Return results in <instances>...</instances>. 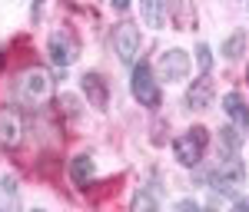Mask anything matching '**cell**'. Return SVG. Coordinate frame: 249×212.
<instances>
[{
    "mask_svg": "<svg viewBox=\"0 0 249 212\" xmlns=\"http://www.w3.org/2000/svg\"><path fill=\"white\" fill-rule=\"evenodd\" d=\"M50 93H53V80H50V73H47V70L34 66V70L20 73V80H17V97L23 99L27 106H43V103L50 99Z\"/></svg>",
    "mask_w": 249,
    "mask_h": 212,
    "instance_id": "6da1fadb",
    "label": "cell"
},
{
    "mask_svg": "<svg viewBox=\"0 0 249 212\" xmlns=\"http://www.w3.org/2000/svg\"><path fill=\"white\" fill-rule=\"evenodd\" d=\"M206 146H210V130L206 126H190L186 133L173 143V153H176V159L183 166H196L203 159V153H206Z\"/></svg>",
    "mask_w": 249,
    "mask_h": 212,
    "instance_id": "7a4b0ae2",
    "label": "cell"
},
{
    "mask_svg": "<svg viewBox=\"0 0 249 212\" xmlns=\"http://www.w3.org/2000/svg\"><path fill=\"white\" fill-rule=\"evenodd\" d=\"M130 90L143 106H160V83L153 77V66L150 63H136L133 66V80H130Z\"/></svg>",
    "mask_w": 249,
    "mask_h": 212,
    "instance_id": "3957f363",
    "label": "cell"
},
{
    "mask_svg": "<svg viewBox=\"0 0 249 212\" xmlns=\"http://www.w3.org/2000/svg\"><path fill=\"white\" fill-rule=\"evenodd\" d=\"M186 73H190V57H186V50H166L163 57H160V80H170V83H176V80H186Z\"/></svg>",
    "mask_w": 249,
    "mask_h": 212,
    "instance_id": "277c9868",
    "label": "cell"
},
{
    "mask_svg": "<svg viewBox=\"0 0 249 212\" xmlns=\"http://www.w3.org/2000/svg\"><path fill=\"white\" fill-rule=\"evenodd\" d=\"M20 139H23V116L20 110H0V146H7V149H14L20 146Z\"/></svg>",
    "mask_w": 249,
    "mask_h": 212,
    "instance_id": "5b68a950",
    "label": "cell"
},
{
    "mask_svg": "<svg viewBox=\"0 0 249 212\" xmlns=\"http://www.w3.org/2000/svg\"><path fill=\"white\" fill-rule=\"evenodd\" d=\"M113 47H116V57L123 63H133L136 50H140V30L133 23H120L113 30Z\"/></svg>",
    "mask_w": 249,
    "mask_h": 212,
    "instance_id": "8992f818",
    "label": "cell"
},
{
    "mask_svg": "<svg viewBox=\"0 0 249 212\" xmlns=\"http://www.w3.org/2000/svg\"><path fill=\"white\" fill-rule=\"evenodd\" d=\"M243 176H246L243 159H239V156H226V159L219 163V169L213 173V182H216L219 189H230V186H239V182H243Z\"/></svg>",
    "mask_w": 249,
    "mask_h": 212,
    "instance_id": "52a82bcc",
    "label": "cell"
},
{
    "mask_svg": "<svg viewBox=\"0 0 249 212\" xmlns=\"http://www.w3.org/2000/svg\"><path fill=\"white\" fill-rule=\"evenodd\" d=\"M80 86H83V93H87V99H90V106L107 110V103H110V86H107V80L100 77V73H83Z\"/></svg>",
    "mask_w": 249,
    "mask_h": 212,
    "instance_id": "ba28073f",
    "label": "cell"
},
{
    "mask_svg": "<svg viewBox=\"0 0 249 212\" xmlns=\"http://www.w3.org/2000/svg\"><path fill=\"white\" fill-rule=\"evenodd\" d=\"M50 60L57 66H70L77 60V43H73L70 33H53L50 37Z\"/></svg>",
    "mask_w": 249,
    "mask_h": 212,
    "instance_id": "9c48e42d",
    "label": "cell"
},
{
    "mask_svg": "<svg viewBox=\"0 0 249 212\" xmlns=\"http://www.w3.org/2000/svg\"><path fill=\"white\" fill-rule=\"evenodd\" d=\"M186 106H193V110L213 106V77L210 73H203L199 80H193V86L186 90Z\"/></svg>",
    "mask_w": 249,
    "mask_h": 212,
    "instance_id": "30bf717a",
    "label": "cell"
},
{
    "mask_svg": "<svg viewBox=\"0 0 249 212\" xmlns=\"http://www.w3.org/2000/svg\"><path fill=\"white\" fill-rule=\"evenodd\" d=\"M70 179H73V186H80V189H83V186H90V182H93V159H90V156H73V159H70Z\"/></svg>",
    "mask_w": 249,
    "mask_h": 212,
    "instance_id": "8fae6325",
    "label": "cell"
},
{
    "mask_svg": "<svg viewBox=\"0 0 249 212\" xmlns=\"http://www.w3.org/2000/svg\"><path fill=\"white\" fill-rule=\"evenodd\" d=\"M223 106H226V116H230L232 123H239V126L249 130V106H246V99L239 97V93H226Z\"/></svg>",
    "mask_w": 249,
    "mask_h": 212,
    "instance_id": "7c38bea8",
    "label": "cell"
},
{
    "mask_svg": "<svg viewBox=\"0 0 249 212\" xmlns=\"http://www.w3.org/2000/svg\"><path fill=\"white\" fill-rule=\"evenodd\" d=\"M140 14L146 20V27H163V20H166V0H140Z\"/></svg>",
    "mask_w": 249,
    "mask_h": 212,
    "instance_id": "4fadbf2b",
    "label": "cell"
},
{
    "mask_svg": "<svg viewBox=\"0 0 249 212\" xmlns=\"http://www.w3.org/2000/svg\"><path fill=\"white\" fill-rule=\"evenodd\" d=\"M243 47H246V33L243 30H236L232 37H226V43H223V57L226 60H236L239 53H243Z\"/></svg>",
    "mask_w": 249,
    "mask_h": 212,
    "instance_id": "5bb4252c",
    "label": "cell"
},
{
    "mask_svg": "<svg viewBox=\"0 0 249 212\" xmlns=\"http://www.w3.org/2000/svg\"><path fill=\"white\" fill-rule=\"evenodd\" d=\"M219 139H223V146L230 149V156H236V149H239V133L226 126V130H219Z\"/></svg>",
    "mask_w": 249,
    "mask_h": 212,
    "instance_id": "9a60e30c",
    "label": "cell"
},
{
    "mask_svg": "<svg viewBox=\"0 0 249 212\" xmlns=\"http://www.w3.org/2000/svg\"><path fill=\"white\" fill-rule=\"evenodd\" d=\"M133 212H156V202H153L146 193H140V196L133 199Z\"/></svg>",
    "mask_w": 249,
    "mask_h": 212,
    "instance_id": "2e32d148",
    "label": "cell"
},
{
    "mask_svg": "<svg viewBox=\"0 0 249 212\" xmlns=\"http://www.w3.org/2000/svg\"><path fill=\"white\" fill-rule=\"evenodd\" d=\"M196 60H199V70H203V73H210V47H206V43H199V47H196Z\"/></svg>",
    "mask_w": 249,
    "mask_h": 212,
    "instance_id": "e0dca14e",
    "label": "cell"
},
{
    "mask_svg": "<svg viewBox=\"0 0 249 212\" xmlns=\"http://www.w3.org/2000/svg\"><path fill=\"white\" fill-rule=\"evenodd\" d=\"M176 209H179V212H210V209H203L199 202H193V199H183V202H179Z\"/></svg>",
    "mask_w": 249,
    "mask_h": 212,
    "instance_id": "ac0fdd59",
    "label": "cell"
},
{
    "mask_svg": "<svg viewBox=\"0 0 249 212\" xmlns=\"http://www.w3.org/2000/svg\"><path fill=\"white\" fill-rule=\"evenodd\" d=\"M232 212H249V199H239V202L232 206Z\"/></svg>",
    "mask_w": 249,
    "mask_h": 212,
    "instance_id": "d6986e66",
    "label": "cell"
},
{
    "mask_svg": "<svg viewBox=\"0 0 249 212\" xmlns=\"http://www.w3.org/2000/svg\"><path fill=\"white\" fill-rule=\"evenodd\" d=\"M110 3H113L116 10H126V7H130V0H110Z\"/></svg>",
    "mask_w": 249,
    "mask_h": 212,
    "instance_id": "ffe728a7",
    "label": "cell"
},
{
    "mask_svg": "<svg viewBox=\"0 0 249 212\" xmlns=\"http://www.w3.org/2000/svg\"><path fill=\"white\" fill-rule=\"evenodd\" d=\"M34 3H37V7H40V3H43V0H34Z\"/></svg>",
    "mask_w": 249,
    "mask_h": 212,
    "instance_id": "44dd1931",
    "label": "cell"
},
{
    "mask_svg": "<svg viewBox=\"0 0 249 212\" xmlns=\"http://www.w3.org/2000/svg\"><path fill=\"white\" fill-rule=\"evenodd\" d=\"M34 212H47V209H34Z\"/></svg>",
    "mask_w": 249,
    "mask_h": 212,
    "instance_id": "7402d4cb",
    "label": "cell"
},
{
    "mask_svg": "<svg viewBox=\"0 0 249 212\" xmlns=\"http://www.w3.org/2000/svg\"><path fill=\"white\" fill-rule=\"evenodd\" d=\"M0 212H7V209H0Z\"/></svg>",
    "mask_w": 249,
    "mask_h": 212,
    "instance_id": "603a6c76",
    "label": "cell"
}]
</instances>
